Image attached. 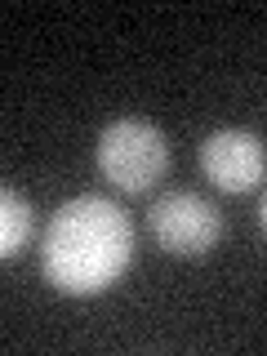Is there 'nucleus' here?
Listing matches in <instances>:
<instances>
[{
	"label": "nucleus",
	"mask_w": 267,
	"mask_h": 356,
	"mask_svg": "<svg viewBox=\"0 0 267 356\" xmlns=\"http://www.w3.org/2000/svg\"><path fill=\"white\" fill-rule=\"evenodd\" d=\"M134 263V222L111 196H72L40 236V272L67 298L111 289Z\"/></svg>",
	"instance_id": "obj_1"
},
{
	"label": "nucleus",
	"mask_w": 267,
	"mask_h": 356,
	"mask_svg": "<svg viewBox=\"0 0 267 356\" xmlns=\"http://www.w3.org/2000/svg\"><path fill=\"white\" fill-rule=\"evenodd\" d=\"M94 161H98V174H103L116 192L143 196L165 178V170H170V138H165V129L147 116H116L98 134Z\"/></svg>",
	"instance_id": "obj_2"
},
{
	"label": "nucleus",
	"mask_w": 267,
	"mask_h": 356,
	"mask_svg": "<svg viewBox=\"0 0 267 356\" xmlns=\"http://www.w3.org/2000/svg\"><path fill=\"white\" fill-rule=\"evenodd\" d=\"M147 232L174 259H205L222 236V214L196 192H165L147 209Z\"/></svg>",
	"instance_id": "obj_3"
},
{
	"label": "nucleus",
	"mask_w": 267,
	"mask_h": 356,
	"mask_svg": "<svg viewBox=\"0 0 267 356\" xmlns=\"http://www.w3.org/2000/svg\"><path fill=\"white\" fill-rule=\"evenodd\" d=\"M200 174L218 192L245 196L267 178V147L254 129H214L200 143Z\"/></svg>",
	"instance_id": "obj_4"
},
{
	"label": "nucleus",
	"mask_w": 267,
	"mask_h": 356,
	"mask_svg": "<svg viewBox=\"0 0 267 356\" xmlns=\"http://www.w3.org/2000/svg\"><path fill=\"white\" fill-rule=\"evenodd\" d=\"M31 232H36L31 200L22 196L18 187H5V192H0V259L14 263L18 254L31 245Z\"/></svg>",
	"instance_id": "obj_5"
},
{
	"label": "nucleus",
	"mask_w": 267,
	"mask_h": 356,
	"mask_svg": "<svg viewBox=\"0 0 267 356\" xmlns=\"http://www.w3.org/2000/svg\"><path fill=\"white\" fill-rule=\"evenodd\" d=\"M259 218H263V232H267V196H263V209H259Z\"/></svg>",
	"instance_id": "obj_6"
}]
</instances>
